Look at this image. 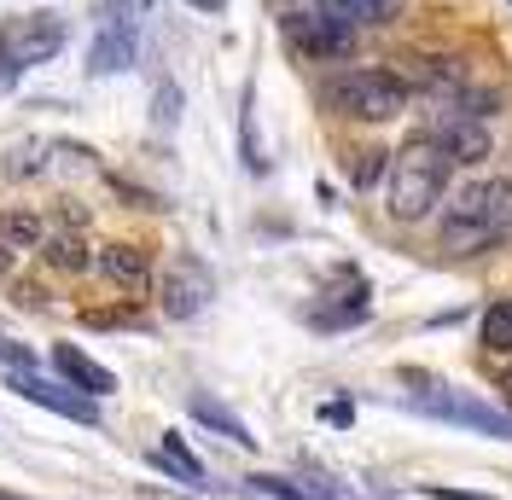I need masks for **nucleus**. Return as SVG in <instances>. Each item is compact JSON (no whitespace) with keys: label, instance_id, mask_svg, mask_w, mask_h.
Masks as SVG:
<instances>
[{"label":"nucleus","instance_id":"nucleus-1","mask_svg":"<svg viewBox=\"0 0 512 500\" xmlns=\"http://www.w3.org/2000/svg\"><path fill=\"white\" fill-rule=\"evenodd\" d=\"M443 250L448 256H478V250L501 245L512 233V175H483V181H466L443 204Z\"/></svg>","mask_w":512,"mask_h":500},{"label":"nucleus","instance_id":"nucleus-2","mask_svg":"<svg viewBox=\"0 0 512 500\" xmlns=\"http://www.w3.org/2000/svg\"><path fill=\"white\" fill-rule=\"evenodd\" d=\"M448 152L431 134H414L402 152H390V216L396 221H425L448 192Z\"/></svg>","mask_w":512,"mask_h":500},{"label":"nucleus","instance_id":"nucleus-3","mask_svg":"<svg viewBox=\"0 0 512 500\" xmlns=\"http://www.w3.org/2000/svg\"><path fill=\"white\" fill-rule=\"evenodd\" d=\"M320 99L338 111V117H355V123H390V117H402L408 105H414V88L402 82V70H390V64H350V70H338Z\"/></svg>","mask_w":512,"mask_h":500},{"label":"nucleus","instance_id":"nucleus-4","mask_svg":"<svg viewBox=\"0 0 512 500\" xmlns=\"http://www.w3.org/2000/svg\"><path fill=\"white\" fill-rule=\"evenodd\" d=\"M419 396H408L414 413H431V419H448V425H466V431H478V437H501L512 442V413L507 407H489L483 396L472 390H448L437 378H414Z\"/></svg>","mask_w":512,"mask_h":500},{"label":"nucleus","instance_id":"nucleus-5","mask_svg":"<svg viewBox=\"0 0 512 500\" xmlns=\"http://www.w3.org/2000/svg\"><path fill=\"white\" fill-rule=\"evenodd\" d=\"M59 47H64L59 12H24V18H6V24H0V59L12 64L18 76H24L30 64L59 59Z\"/></svg>","mask_w":512,"mask_h":500},{"label":"nucleus","instance_id":"nucleus-6","mask_svg":"<svg viewBox=\"0 0 512 500\" xmlns=\"http://www.w3.org/2000/svg\"><path fill=\"white\" fill-rule=\"evenodd\" d=\"M280 35H286L291 53H297V59H309V64L344 59V53H350V41H355L350 24L326 18L320 6H315V12H286V18H280Z\"/></svg>","mask_w":512,"mask_h":500},{"label":"nucleus","instance_id":"nucleus-7","mask_svg":"<svg viewBox=\"0 0 512 500\" xmlns=\"http://www.w3.org/2000/svg\"><path fill=\"white\" fill-rule=\"evenodd\" d=\"M163 297V314L169 320H198V314L210 309V297H216V274L198 262V256H175V268L163 274V285H158Z\"/></svg>","mask_w":512,"mask_h":500},{"label":"nucleus","instance_id":"nucleus-8","mask_svg":"<svg viewBox=\"0 0 512 500\" xmlns=\"http://www.w3.org/2000/svg\"><path fill=\"white\" fill-rule=\"evenodd\" d=\"M6 390H18L24 402L47 407V413H59V419H76V425H99V407H94V396L70 390L64 378H41V373H6Z\"/></svg>","mask_w":512,"mask_h":500},{"label":"nucleus","instance_id":"nucleus-9","mask_svg":"<svg viewBox=\"0 0 512 500\" xmlns=\"http://www.w3.org/2000/svg\"><path fill=\"white\" fill-rule=\"evenodd\" d=\"M425 134L448 152V163H483V157L495 152L489 128H483L478 117H466V111H454V105H437V117H431Z\"/></svg>","mask_w":512,"mask_h":500},{"label":"nucleus","instance_id":"nucleus-10","mask_svg":"<svg viewBox=\"0 0 512 500\" xmlns=\"http://www.w3.org/2000/svg\"><path fill=\"white\" fill-rule=\"evenodd\" d=\"M134 64V18L111 0V12L99 18V35H94V53H88V70L94 76H117Z\"/></svg>","mask_w":512,"mask_h":500},{"label":"nucleus","instance_id":"nucleus-11","mask_svg":"<svg viewBox=\"0 0 512 500\" xmlns=\"http://www.w3.org/2000/svg\"><path fill=\"white\" fill-rule=\"evenodd\" d=\"M99 274L117 291H128V297H146L152 291V256L140 245H105L99 250Z\"/></svg>","mask_w":512,"mask_h":500},{"label":"nucleus","instance_id":"nucleus-12","mask_svg":"<svg viewBox=\"0 0 512 500\" xmlns=\"http://www.w3.org/2000/svg\"><path fill=\"white\" fill-rule=\"evenodd\" d=\"M53 367H59V378L70 384V390H82V396H111L117 390V378H111V367H99L94 355H82L76 344H53Z\"/></svg>","mask_w":512,"mask_h":500},{"label":"nucleus","instance_id":"nucleus-13","mask_svg":"<svg viewBox=\"0 0 512 500\" xmlns=\"http://www.w3.org/2000/svg\"><path fill=\"white\" fill-rule=\"evenodd\" d=\"M187 407H192V419H198V425H210L216 437L239 442V448H256V437L245 431V419H239L233 407H222L216 396H204V390H192V402H187Z\"/></svg>","mask_w":512,"mask_h":500},{"label":"nucleus","instance_id":"nucleus-14","mask_svg":"<svg viewBox=\"0 0 512 500\" xmlns=\"http://www.w3.org/2000/svg\"><path fill=\"white\" fill-rule=\"evenodd\" d=\"M326 18L350 24V30H367V24H390L402 12V0H315Z\"/></svg>","mask_w":512,"mask_h":500},{"label":"nucleus","instance_id":"nucleus-15","mask_svg":"<svg viewBox=\"0 0 512 500\" xmlns=\"http://www.w3.org/2000/svg\"><path fill=\"white\" fill-rule=\"evenodd\" d=\"M478 344L489 349V355H512V297H501V303H489V309H483Z\"/></svg>","mask_w":512,"mask_h":500},{"label":"nucleus","instance_id":"nucleus-16","mask_svg":"<svg viewBox=\"0 0 512 500\" xmlns=\"http://www.w3.org/2000/svg\"><path fill=\"white\" fill-rule=\"evenodd\" d=\"M152 460H158L163 471H175L181 483H204V460H198V454H192L187 442L175 437V431H169V437L158 442V454H152Z\"/></svg>","mask_w":512,"mask_h":500},{"label":"nucleus","instance_id":"nucleus-17","mask_svg":"<svg viewBox=\"0 0 512 500\" xmlns=\"http://www.w3.org/2000/svg\"><path fill=\"white\" fill-rule=\"evenodd\" d=\"M41 256H47L53 268H64V274H82V268L94 262V256H88V239H82V233H53V239L41 245Z\"/></svg>","mask_w":512,"mask_h":500},{"label":"nucleus","instance_id":"nucleus-18","mask_svg":"<svg viewBox=\"0 0 512 500\" xmlns=\"http://www.w3.org/2000/svg\"><path fill=\"white\" fill-rule=\"evenodd\" d=\"M239 152H245V169H251V175L268 169V157L256 146V88H245V105H239Z\"/></svg>","mask_w":512,"mask_h":500},{"label":"nucleus","instance_id":"nucleus-19","mask_svg":"<svg viewBox=\"0 0 512 500\" xmlns=\"http://www.w3.org/2000/svg\"><path fill=\"white\" fill-rule=\"evenodd\" d=\"M384 175H390V152H384V146H367V152H355V163H350V181L361 192H373L384 181Z\"/></svg>","mask_w":512,"mask_h":500},{"label":"nucleus","instance_id":"nucleus-20","mask_svg":"<svg viewBox=\"0 0 512 500\" xmlns=\"http://www.w3.org/2000/svg\"><path fill=\"white\" fill-rule=\"evenodd\" d=\"M47 146H41V140H24V146H12V152H6V175H12V181H24V175H41V169H47Z\"/></svg>","mask_w":512,"mask_h":500},{"label":"nucleus","instance_id":"nucleus-21","mask_svg":"<svg viewBox=\"0 0 512 500\" xmlns=\"http://www.w3.org/2000/svg\"><path fill=\"white\" fill-rule=\"evenodd\" d=\"M175 123H181V88H175V82H163L158 99H152V128H158V134H169Z\"/></svg>","mask_w":512,"mask_h":500},{"label":"nucleus","instance_id":"nucleus-22","mask_svg":"<svg viewBox=\"0 0 512 500\" xmlns=\"http://www.w3.org/2000/svg\"><path fill=\"white\" fill-rule=\"evenodd\" d=\"M0 233H6V239H18V245H47V227H41L35 216H6V221H0Z\"/></svg>","mask_w":512,"mask_h":500},{"label":"nucleus","instance_id":"nucleus-23","mask_svg":"<svg viewBox=\"0 0 512 500\" xmlns=\"http://www.w3.org/2000/svg\"><path fill=\"white\" fill-rule=\"evenodd\" d=\"M0 361H6L12 373H35V349L12 344V338H0Z\"/></svg>","mask_w":512,"mask_h":500},{"label":"nucleus","instance_id":"nucleus-24","mask_svg":"<svg viewBox=\"0 0 512 500\" xmlns=\"http://www.w3.org/2000/svg\"><path fill=\"white\" fill-rule=\"evenodd\" d=\"M251 489H262V495H274V500H309L297 483H286V477H251Z\"/></svg>","mask_w":512,"mask_h":500},{"label":"nucleus","instance_id":"nucleus-25","mask_svg":"<svg viewBox=\"0 0 512 500\" xmlns=\"http://www.w3.org/2000/svg\"><path fill=\"white\" fill-rule=\"evenodd\" d=\"M425 495L431 500H495V495H472V489H437V483H431Z\"/></svg>","mask_w":512,"mask_h":500},{"label":"nucleus","instance_id":"nucleus-26","mask_svg":"<svg viewBox=\"0 0 512 500\" xmlns=\"http://www.w3.org/2000/svg\"><path fill=\"white\" fill-rule=\"evenodd\" d=\"M117 6H123L128 18H146V12H152V6H158V0H117Z\"/></svg>","mask_w":512,"mask_h":500},{"label":"nucleus","instance_id":"nucleus-27","mask_svg":"<svg viewBox=\"0 0 512 500\" xmlns=\"http://www.w3.org/2000/svg\"><path fill=\"white\" fill-rule=\"evenodd\" d=\"M6 88H18V70H12V64L0 59V94H6Z\"/></svg>","mask_w":512,"mask_h":500},{"label":"nucleus","instance_id":"nucleus-28","mask_svg":"<svg viewBox=\"0 0 512 500\" xmlns=\"http://www.w3.org/2000/svg\"><path fill=\"white\" fill-rule=\"evenodd\" d=\"M187 6H198V12H222L227 0H187Z\"/></svg>","mask_w":512,"mask_h":500},{"label":"nucleus","instance_id":"nucleus-29","mask_svg":"<svg viewBox=\"0 0 512 500\" xmlns=\"http://www.w3.org/2000/svg\"><path fill=\"white\" fill-rule=\"evenodd\" d=\"M0 500H24V495H0Z\"/></svg>","mask_w":512,"mask_h":500}]
</instances>
